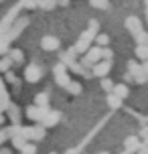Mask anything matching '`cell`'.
<instances>
[{
	"label": "cell",
	"instance_id": "cell-1",
	"mask_svg": "<svg viewBox=\"0 0 148 154\" xmlns=\"http://www.w3.org/2000/svg\"><path fill=\"white\" fill-rule=\"evenodd\" d=\"M6 106H8V93H6V87L2 83V79H0V114L6 109Z\"/></svg>",
	"mask_w": 148,
	"mask_h": 154
}]
</instances>
